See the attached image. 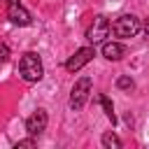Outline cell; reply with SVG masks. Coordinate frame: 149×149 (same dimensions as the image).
<instances>
[{
    "label": "cell",
    "mask_w": 149,
    "mask_h": 149,
    "mask_svg": "<svg viewBox=\"0 0 149 149\" xmlns=\"http://www.w3.org/2000/svg\"><path fill=\"white\" fill-rule=\"evenodd\" d=\"M19 74L23 77V81L28 84H35L42 79L44 74V65H42V58L35 54V51H26L21 58H19Z\"/></svg>",
    "instance_id": "6da1fadb"
},
{
    "label": "cell",
    "mask_w": 149,
    "mask_h": 149,
    "mask_svg": "<svg viewBox=\"0 0 149 149\" xmlns=\"http://www.w3.org/2000/svg\"><path fill=\"white\" fill-rule=\"evenodd\" d=\"M116 37H135L140 30H142V23H140V19L135 16V14H121L114 23H112V28H109Z\"/></svg>",
    "instance_id": "7a4b0ae2"
},
{
    "label": "cell",
    "mask_w": 149,
    "mask_h": 149,
    "mask_svg": "<svg viewBox=\"0 0 149 149\" xmlns=\"http://www.w3.org/2000/svg\"><path fill=\"white\" fill-rule=\"evenodd\" d=\"M91 77H79L77 81H74V86H72V91H70V107L74 109V112H79L84 105H86V100H88V93H91Z\"/></svg>",
    "instance_id": "3957f363"
},
{
    "label": "cell",
    "mask_w": 149,
    "mask_h": 149,
    "mask_svg": "<svg viewBox=\"0 0 149 149\" xmlns=\"http://www.w3.org/2000/svg\"><path fill=\"white\" fill-rule=\"evenodd\" d=\"M109 28H112V23H109V19L107 16H95L93 19V23H91V28L86 30V40L95 47V44H100V42H105V37L109 35Z\"/></svg>",
    "instance_id": "277c9868"
},
{
    "label": "cell",
    "mask_w": 149,
    "mask_h": 149,
    "mask_svg": "<svg viewBox=\"0 0 149 149\" xmlns=\"http://www.w3.org/2000/svg\"><path fill=\"white\" fill-rule=\"evenodd\" d=\"M93 56H95L93 44H91V47H81V49L74 51V56H70V58L65 61V70H68V72H79L86 63L93 61Z\"/></svg>",
    "instance_id": "5b68a950"
},
{
    "label": "cell",
    "mask_w": 149,
    "mask_h": 149,
    "mask_svg": "<svg viewBox=\"0 0 149 149\" xmlns=\"http://www.w3.org/2000/svg\"><path fill=\"white\" fill-rule=\"evenodd\" d=\"M7 19H9L14 26H30V23H33L30 12H28L19 0H7Z\"/></svg>",
    "instance_id": "8992f818"
},
{
    "label": "cell",
    "mask_w": 149,
    "mask_h": 149,
    "mask_svg": "<svg viewBox=\"0 0 149 149\" xmlns=\"http://www.w3.org/2000/svg\"><path fill=\"white\" fill-rule=\"evenodd\" d=\"M47 123H49V116H47V109H42V107H37L28 119H26V130H28V135H40V133H44L47 130Z\"/></svg>",
    "instance_id": "52a82bcc"
},
{
    "label": "cell",
    "mask_w": 149,
    "mask_h": 149,
    "mask_svg": "<svg viewBox=\"0 0 149 149\" xmlns=\"http://www.w3.org/2000/svg\"><path fill=\"white\" fill-rule=\"evenodd\" d=\"M102 56L107 61H121L126 56V44H121V42H102Z\"/></svg>",
    "instance_id": "ba28073f"
},
{
    "label": "cell",
    "mask_w": 149,
    "mask_h": 149,
    "mask_svg": "<svg viewBox=\"0 0 149 149\" xmlns=\"http://www.w3.org/2000/svg\"><path fill=\"white\" fill-rule=\"evenodd\" d=\"M100 142H102L105 149H121V140H119V135L114 130H105L102 137H100Z\"/></svg>",
    "instance_id": "9c48e42d"
},
{
    "label": "cell",
    "mask_w": 149,
    "mask_h": 149,
    "mask_svg": "<svg viewBox=\"0 0 149 149\" xmlns=\"http://www.w3.org/2000/svg\"><path fill=\"white\" fill-rule=\"evenodd\" d=\"M95 102H100L102 105V112H105V116L112 121V126L116 123V116H114V105H112V100L107 98V95H98L95 98Z\"/></svg>",
    "instance_id": "30bf717a"
},
{
    "label": "cell",
    "mask_w": 149,
    "mask_h": 149,
    "mask_svg": "<svg viewBox=\"0 0 149 149\" xmlns=\"http://www.w3.org/2000/svg\"><path fill=\"white\" fill-rule=\"evenodd\" d=\"M116 86H119L121 91H130V88L135 86V81H133L130 77H126V74H121V77L116 79Z\"/></svg>",
    "instance_id": "8fae6325"
},
{
    "label": "cell",
    "mask_w": 149,
    "mask_h": 149,
    "mask_svg": "<svg viewBox=\"0 0 149 149\" xmlns=\"http://www.w3.org/2000/svg\"><path fill=\"white\" fill-rule=\"evenodd\" d=\"M37 142H35V137H28V140H19L16 142V149H21V147H35Z\"/></svg>",
    "instance_id": "7c38bea8"
},
{
    "label": "cell",
    "mask_w": 149,
    "mask_h": 149,
    "mask_svg": "<svg viewBox=\"0 0 149 149\" xmlns=\"http://www.w3.org/2000/svg\"><path fill=\"white\" fill-rule=\"evenodd\" d=\"M0 58H2V61H5V58H7V49H5V47H2V49H0Z\"/></svg>",
    "instance_id": "4fadbf2b"
},
{
    "label": "cell",
    "mask_w": 149,
    "mask_h": 149,
    "mask_svg": "<svg viewBox=\"0 0 149 149\" xmlns=\"http://www.w3.org/2000/svg\"><path fill=\"white\" fill-rule=\"evenodd\" d=\"M144 33H147V35H149V21H147V23H144Z\"/></svg>",
    "instance_id": "5bb4252c"
}]
</instances>
